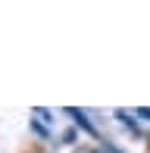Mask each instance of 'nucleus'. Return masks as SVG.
Listing matches in <instances>:
<instances>
[]
</instances>
